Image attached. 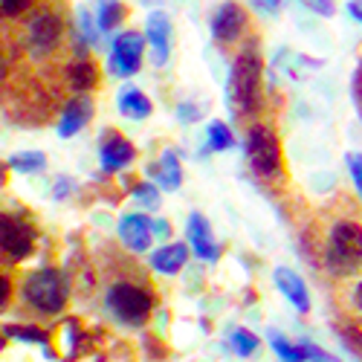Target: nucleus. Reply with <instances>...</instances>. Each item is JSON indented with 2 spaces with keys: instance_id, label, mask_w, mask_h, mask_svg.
Instances as JSON below:
<instances>
[{
  "instance_id": "f03ea898",
  "label": "nucleus",
  "mask_w": 362,
  "mask_h": 362,
  "mask_svg": "<svg viewBox=\"0 0 362 362\" xmlns=\"http://www.w3.org/2000/svg\"><path fill=\"white\" fill-rule=\"evenodd\" d=\"M267 87H264V55L261 35L252 33L232 58L226 78V105L238 125H252L267 116Z\"/></svg>"
},
{
  "instance_id": "39448f33",
  "label": "nucleus",
  "mask_w": 362,
  "mask_h": 362,
  "mask_svg": "<svg viewBox=\"0 0 362 362\" xmlns=\"http://www.w3.org/2000/svg\"><path fill=\"white\" fill-rule=\"evenodd\" d=\"M252 33H255L252 18L238 0H223L212 12V41L218 44L221 52H232V49L238 52Z\"/></svg>"
},
{
  "instance_id": "0eeeda50",
  "label": "nucleus",
  "mask_w": 362,
  "mask_h": 362,
  "mask_svg": "<svg viewBox=\"0 0 362 362\" xmlns=\"http://www.w3.org/2000/svg\"><path fill=\"white\" fill-rule=\"evenodd\" d=\"M142 52H145V35L134 33V29H128V33H119L110 44V73L113 76H134L139 73L142 67Z\"/></svg>"
},
{
  "instance_id": "c756f323",
  "label": "nucleus",
  "mask_w": 362,
  "mask_h": 362,
  "mask_svg": "<svg viewBox=\"0 0 362 362\" xmlns=\"http://www.w3.org/2000/svg\"><path fill=\"white\" fill-rule=\"evenodd\" d=\"M298 4L308 6L316 15H322V18H334L337 15V0H298Z\"/></svg>"
},
{
  "instance_id": "cd10ccee",
  "label": "nucleus",
  "mask_w": 362,
  "mask_h": 362,
  "mask_svg": "<svg viewBox=\"0 0 362 362\" xmlns=\"http://www.w3.org/2000/svg\"><path fill=\"white\" fill-rule=\"evenodd\" d=\"M177 119L183 125H192V122H200L203 119V107L197 102H180L177 105Z\"/></svg>"
},
{
  "instance_id": "9d476101",
  "label": "nucleus",
  "mask_w": 362,
  "mask_h": 362,
  "mask_svg": "<svg viewBox=\"0 0 362 362\" xmlns=\"http://www.w3.org/2000/svg\"><path fill=\"white\" fill-rule=\"evenodd\" d=\"M64 35V23L55 12H38L29 23V47L35 55H47L62 44Z\"/></svg>"
},
{
  "instance_id": "dca6fc26",
  "label": "nucleus",
  "mask_w": 362,
  "mask_h": 362,
  "mask_svg": "<svg viewBox=\"0 0 362 362\" xmlns=\"http://www.w3.org/2000/svg\"><path fill=\"white\" fill-rule=\"evenodd\" d=\"M148 171L157 177V186L163 192H177L180 186H183V163H180L177 148H165L163 157L157 160V165H151Z\"/></svg>"
},
{
  "instance_id": "f8f14e48",
  "label": "nucleus",
  "mask_w": 362,
  "mask_h": 362,
  "mask_svg": "<svg viewBox=\"0 0 362 362\" xmlns=\"http://www.w3.org/2000/svg\"><path fill=\"white\" fill-rule=\"evenodd\" d=\"M136 157V148L119 134V131H105V139H102V148H99V160H102V168L107 174L113 171H122L125 165H131Z\"/></svg>"
},
{
  "instance_id": "c85d7f7f",
  "label": "nucleus",
  "mask_w": 362,
  "mask_h": 362,
  "mask_svg": "<svg viewBox=\"0 0 362 362\" xmlns=\"http://www.w3.org/2000/svg\"><path fill=\"white\" fill-rule=\"evenodd\" d=\"M345 163H348V171H351V180H354L356 197L362 200V154H356V151H351V154L345 157Z\"/></svg>"
},
{
  "instance_id": "1a4fd4ad",
  "label": "nucleus",
  "mask_w": 362,
  "mask_h": 362,
  "mask_svg": "<svg viewBox=\"0 0 362 362\" xmlns=\"http://www.w3.org/2000/svg\"><path fill=\"white\" fill-rule=\"evenodd\" d=\"M186 238H189V250L192 255H197L200 261H209L215 264L221 258V244L212 235V226H209V218L200 215V212H192L189 215V223H186Z\"/></svg>"
},
{
  "instance_id": "bb28decb",
  "label": "nucleus",
  "mask_w": 362,
  "mask_h": 362,
  "mask_svg": "<svg viewBox=\"0 0 362 362\" xmlns=\"http://www.w3.org/2000/svg\"><path fill=\"white\" fill-rule=\"evenodd\" d=\"M345 298H348L351 316H359V319H362V276H359V279H351V281H348Z\"/></svg>"
},
{
  "instance_id": "2f4dec72",
  "label": "nucleus",
  "mask_w": 362,
  "mask_h": 362,
  "mask_svg": "<svg viewBox=\"0 0 362 362\" xmlns=\"http://www.w3.org/2000/svg\"><path fill=\"white\" fill-rule=\"evenodd\" d=\"M351 96H354V105H356V113L362 119V58L354 70V78H351Z\"/></svg>"
},
{
  "instance_id": "ddd939ff",
  "label": "nucleus",
  "mask_w": 362,
  "mask_h": 362,
  "mask_svg": "<svg viewBox=\"0 0 362 362\" xmlns=\"http://www.w3.org/2000/svg\"><path fill=\"white\" fill-rule=\"evenodd\" d=\"M148 215H125L119 221V238H122L125 250L131 252H148L151 240H154V226Z\"/></svg>"
},
{
  "instance_id": "6e6552de",
  "label": "nucleus",
  "mask_w": 362,
  "mask_h": 362,
  "mask_svg": "<svg viewBox=\"0 0 362 362\" xmlns=\"http://www.w3.org/2000/svg\"><path fill=\"white\" fill-rule=\"evenodd\" d=\"M171 35H174V26L171 18L165 12H151L145 21V44L151 47V62L154 67H165L168 58H171Z\"/></svg>"
},
{
  "instance_id": "423d86ee",
  "label": "nucleus",
  "mask_w": 362,
  "mask_h": 362,
  "mask_svg": "<svg viewBox=\"0 0 362 362\" xmlns=\"http://www.w3.org/2000/svg\"><path fill=\"white\" fill-rule=\"evenodd\" d=\"M23 296L29 298V305L44 310V313H58L67 305V279L58 269H38L26 279Z\"/></svg>"
},
{
  "instance_id": "aec40b11",
  "label": "nucleus",
  "mask_w": 362,
  "mask_h": 362,
  "mask_svg": "<svg viewBox=\"0 0 362 362\" xmlns=\"http://www.w3.org/2000/svg\"><path fill=\"white\" fill-rule=\"evenodd\" d=\"M269 348H273V354L281 359V362H308L305 359V348H301V342H290L284 334H279L276 327H269Z\"/></svg>"
},
{
  "instance_id": "f3484780",
  "label": "nucleus",
  "mask_w": 362,
  "mask_h": 362,
  "mask_svg": "<svg viewBox=\"0 0 362 362\" xmlns=\"http://www.w3.org/2000/svg\"><path fill=\"white\" fill-rule=\"evenodd\" d=\"M90 116H93V102H90L87 96H76L73 102H67L64 113H62V122H58V134H62L64 139H70L73 134H78L87 122Z\"/></svg>"
},
{
  "instance_id": "4c0bfd02",
  "label": "nucleus",
  "mask_w": 362,
  "mask_h": 362,
  "mask_svg": "<svg viewBox=\"0 0 362 362\" xmlns=\"http://www.w3.org/2000/svg\"><path fill=\"white\" fill-rule=\"evenodd\" d=\"M6 296H9V284H6V279H4V276H0V305L6 301Z\"/></svg>"
},
{
  "instance_id": "a878e982",
  "label": "nucleus",
  "mask_w": 362,
  "mask_h": 362,
  "mask_svg": "<svg viewBox=\"0 0 362 362\" xmlns=\"http://www.w3.org/2000/svg\"><path fill=\"white\" fill-rule=\"evenodd\" d=\"M78 33L84 38V44H96L99 41V23L93 21V15H90V9H78Z\"/></svg>"
},
{
  "instance_id": "e433bc0d",
  "label": "nucleus",
  "mask_w": 362,
  "mask_h": 362,
  "mask_svg": "<svg viewBox=\"0 0 362 362\" xmlns=\"http://www.w3.org/2000/svg\"><path fill=\"white\" fill-rule=\"evenodd\" d=\"M151 226H154V238H171V223L168 221H154V223H151Z\"/></svg>"
},
{
  "instance_id": "a211bd4d",
  "label": "nucleus",
  "mask_w": 362,
  "mask_h": 362,
  "mask_svg": "<svg viewBox=\"0 0 362 362\" xmlns=\"http://www.w3.org/2000/svg\"><path fill=\"white\" fill-rule=\"evenodd\" d=\"M116 107L122 116L128 119H148L151 110H154V105H151V99L142 93V90L136 84H125V87H119V93H116Z\"/></svg>"
},
{
  "instance_id": "f257e3e1",
  "label": "nucleus",
  "mask_w": 362,
  "mask_h": 362,
  "mask_svg": "<svg viewBox=\"0 0 362 362\" xmlns=\"http://www.w3.org/2000/svg\"><path fill=\"white\" fill-rule=\"evenodd\" d=\"M298 250L308 267L334 281L362 276V200L339 194L308 221H296Z\"/></svg>"
},
{
  "instance_id": "72a5a7b5",
  "label": "nucleus",
  "mask_w": 362,
  "mask_h": 362,
  "mask_svg": "<svg viewBox=\"0 0 362 362\" xmlns=\"http://www.w3.org/2000/svg\"><path fill=\"white\" fill-rule=\"evenodd\" d=\"M29 6V0H0V18H15Z\"/></svg>"
},
{
  "instance_id": "b1692460",
  "label": "nucleus",
  "mask_w": 362,
  "mask_h": 362,
  "mask_svg": "<svg viewBox=\"0 0 362 362\" xmlns=\"http://www.w3.org/2000/svg\"><path fill=\"white\" fill-rule=\"evenodd\" d=\"M229 345H232V351L238 356H252V354H258L261 339L252 334V330H247V327H235L232 337H229Z\"/></svg>"
},
{
  "instance_id": "c9c22d12",
  "label": "nucleus",
  "mask_w": 362,
  "mask_h": 362,
  "mask_svg": "<svg viewBox=\"0 0 362 362\" xmlns=\"http://www.w3.org/2000/svg\"><path fill=\"white\" fill-rule=\"evenodd\" d=\"M70 192H73V180H70V177H58V180H55L52 194H55L58 200H62V197H67Z\"/></svg>"
},
{
  "instance_id": "393cba45",
  "label": "nucleus",
  "mask_w": 362,
  "mask_h": 362,
  "mask_svg": "<svg viewBox=\"0 0 362 362\" xmlns=\"http://www.w3.org/2000/svg\"><path fill=\"white\" fill-rule=\"evenodd\" d=\"M131 194L139 200L142 209H148V212H157L160 209V186H154V183H136Z\"/></svg>"
},
{
  "instance_id": "7c9ffc66",
  "label": "nucleus",
  "mask_w": 362,
  "mask_h": 362,
  "mask_svg": "<svg viewBox=\"0 0 362 362\" xmlns=\"http://www.w3.org/2000/svg\"><path fill=\"white\" fill-rule=\"evenodd\" d=\"M301 348H305V359H308V362H339V356L327 354L325 348H319V345H313V342H301Z\"/></svg>"
},
{
  "instance_id": "5701e85b",
  "label": "nucleus",
  "mask_w": 362,
  "mask_h": 362,
  "mask_svg": "<svg viewBox=\"0 0 362 362\" xmlns=\"http://www.w3.org/2000/svg\"><path fill=\"white\" fill-rule=\"evenodd\" d=\"M9 168L18 171V174H38V171L47 168V157L41 154V151H21V154H12Z\"/></svg>"
},
{
  "instance_id": "9b49d317",
  "label": "nucleus",
  "mask_w": 362,
  "mask_h": 362,
  "mask_svg": "<svg viewBox=\"0 0 362 362\" xmlns=\"http://www.w3.org/2000/svg\"><path fill=\"white\" fill-rule=\"evenodd\" d=\"M33 244H35L33 229L9 215H0V250L9 252L12 258H26L33 252Z\"/></svg>"
},
{
  "instance_id": "412c9836",
  "label": "nucleus",
  "mask_w": 362,
  "mask_h": 362,
  "mask_svg": "<svg viewBox=\"0 0 362 362\" xmlns=\"http://www.w3.org/2000/svg\"><path fill=\"white\" fill-rule=\"evenodd\" d=\"M67 76H70V87L78 90V93H84V90H93L96 81H99V70H96V64H90V62H76L67 70Z\"/></svg>"
},
{
  "instance_id": "6ab92c4d",
  "label": "nucleus",
  "mask_w": 362,
  "mask_h": 362,
  "mask_svg": "<svg viewBox=\"0 0 362 362\" xmlns=\"http://www.w3.org/2000/svg\"><path fill=\"white\" fill-rule=\"evenodd\" d=\"M238 145V136L232 131L229 122H223V119H215V122H209V131H206V148H203V157L206 154H221V151H232Z\"/></svg>"
},
{
  "instance_id": "4be33fe9",
  "label": "nucleus",
  "mask_w": 362,
  "mask_h": 362,
  "mask_svg": "<svg viewBox=\"0 0 362 362\" xmlns=\"http://www.w3.org/2000/svg\"><path fill=\"white\" fill-rule=\"evenodd\" d=\"M122 21H125V6L119 0H99V15H96L99 33H113Z\"/></svg>"
},
{
  "instance_id": "7ed1b4c3",
  "label": "nucleus",
  "mask_w": 362,
  "mask_h": 362,
  "mask_svg": "<svg viewBox=\"0 0 362 362\" xmlns=\"http://www.w3.org/2000/svg\"><path fill=\"white\" fill-rule=\"evenodd\" d=\"M244 157L255 183L264 186L276 200H281V194L290 189V174H287L281 134L273 119L264 116L244 128Z\"/></svg>"
},
{
  "instance_id": "473e14b6",
  "label": "nucleus",
  "mask_w": 362,
  "mask_h": 362,
  "mask_svg": "<svg viewBox=\"0 0 362 362\" xmlns=\"http://www.w3.org/2000/svg\"><path fill=\"white\" fill-rule=\"evenodd\" d=\"M250 6L261 15H279L281 6H284V0H250Z\"/></svg>"
},
{
  "instance_id": "4468645a",
  "label": "nucleus",
  "mask_w": 362,
  "mask_h": 362,
  "mask_svg": "<svg viewBox=\"0 0 362 362\" xmlns=\"http://www.w3.org/2000/svg\"><path fill=\"white\" fill-rule=\"evenodd\" d=\"M273 281L298 313H310V290L298 273H293L290 267H276Z\"/></svg>"
},
{
  "instance_id": "f704fd0d",
  "label": "nucleus",
  "mask_w": 362,
  "mask_h": 362,
  "mask_svg": "<svg viewBox=\"0 0 362 362\" xmlns=\"http://www.w3.org/2000/svg\"><path fill=\"white\" fill-rule=\"evenodd\" d=\"M12 334L21 339H29V342H47V337L41 330H33V327H12Z\"/></svg>"
},
{
  "instance_id": "20e7f679",
  "label": "nucleus",
  "mask_w": 362,
  "mask_h": 362,
  "mask_svg": "<svg viewBox=\"0 0 362 362\" xmlns=\"http://www.w3.org/2000/svg\"><path fill=\"white\" fill-rule=\"evenodd\" d=\"M105 308L116 322L139 327L154 313L157 298H154V290L139 281H113L105 293Z\"/></svg>"
},
{
  "instance_id": "2eb2a0df",
  "label": "nucleus",
  "mask_w": 362,
  "mask_h": 362,
  "mask_svg": "<svg viewBox=\"0 0 362 362\" xmlns=\"http://www.w3.org/2000/svg\"><path fill=\"white\" fill-rule=\"evenodd\" d=\"M189 244H183V240H168V244H163L160 250L151 252V269H157V273L163 276H177L180 269H186L189 264Z\"/></svg>"
}]
</instances>
